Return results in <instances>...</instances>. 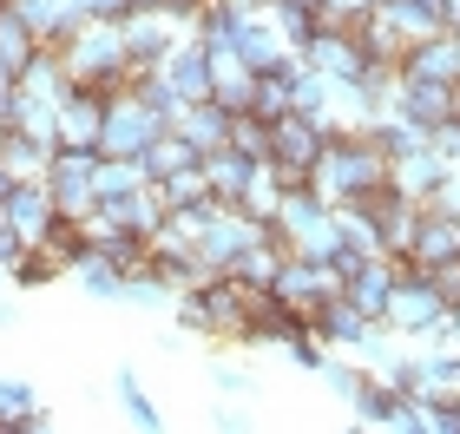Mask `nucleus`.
I'll return each mask as SVG.
<instances>
[{"label":"nucleus","instance_id":"nucleus-1","mask_svg":"<svg viewBox=\"0 0 460 434\" xmlns=\"http://www.w3.org/2000/svg\"><path fill=\"white\" fill-rule=\"evenodd\" d=\"M309 184H316L329 204L368 198V191H382V184H388V158H382V145H375L368 132H329V145H323Z\"/></svg>","mask_w":460,"mask_h":434},{"label":"nucleus","instance_id":"nucleus-2","mask_svg":"<svg viewBox=\"0 0 460 434\" xmlns=\"http://www.w3.org/2000/svg\"><path fill=\"white\" fill-rule=\"evenodd\" d=\"M59 59H66L73 86H86V93H99V99H112V93L132 86V59H125L119 20H86V27L59 47Z\"/></svg>","mask_w":460,"mask_h":434},{"label":"nucleus","instance_id":"nucleus-3","mask_svg":"<svg viewBox=\"0 0 460 434\" xmlns=\"http://www.w3.org/2000/svg\"><path fill=\"white\" fill-rule=\"evenodd\" d=\"M158 132H172V119H164L158 106H145V99L125 86L106 99V126H99V152L106 158H138L145 145H152Z\"/></svg>","mask_w":460,"mask_h":434},{"label":"nucleus","instance_id":"nucleus-4","mask_svg":"<svg viewBox=\"0 0 460 434\" xmlns=\"http://www.w3.org/2000/svg\"><path fill=\"white\" fill-rule=\"evenodd\" d=\"M323 119H309V112H283V119H270V164H277V178L283 184H309V172H316V158H323Z\"/></svg>","mask_w":460,"mask_h":434},{"label":"nucleus","instance_id":"nucleus-5","mask_svg":"<svg viewBox=\"0 0 460 434\" xmlns=\"http://www.w3.org/2000/svg\"><path fill=\"white\" fill-rule=\"evenodd\" d=\"M434 316H447V297H441V283H434L428 270H414V263H408V270L402 277H394V289H388V309H382V323L394 329V336H421V329L434 323Z\"/></svg>","mask_w":460,"mask_h":434},{"label":"nucleus","instance_id":"nucleus-6","mask_svg":"<svg viewBox=\"0 0 460 434\" xmlns=\"http://www.w3.org/2000/svg\"><path fill=\"white\" fill-rule=\"evenodd\" d=\"M93 164H99V152H79V145H53V158H47V191H53V204L66 217H93L99 211V198H93Z\"/></svg>","mask_w":460,"mask_h":434},{"label":"nucleus","instance_id":"nucleus-7","mask_svg":"<svg viewBox=\"0 0 460 434\" xmlns=\"http://www.w3.org/2000/svg\"><path fill=\"white\" fill-rule=\"evenodd\" d=\"M66 93H73V73H66V59H59V47H40L27 59V73L13 79V112H53Z\"/></svg>","mask_w":460,"mask_h":434},{"label":"nucleus","instance_id":"nucleus-8","mask_svg":"<svg viewBox=\"0 0 460 434\" xmlns=\"http://www.w3.org/2000/svg\"><path fill=\"white\" fill-rule=\"evenodd\" d=\"M0 217L13 224V237L20 244H40L53 231V217H59V204H53V191H47V178H13V191L0 198Z\"/></svg>","mask_w":460,"mask_h":434},{"label":"nucleus","instance_id":"nucleus-9","mask_svg":"<svg viewBox=\"0 0 460 434\" xmlns=\"http://www.w3.org/2000/svg\"><path fill=\"white\" fill-rule=\"evenodd\" d=\"M230 47H237V59H243L250 73H270V66H283V59L296 53V47L277 33L270 7H243V13H237V33H230Z\"/></svg>","mask_w":460,"mask_h":434},{"label":"nucleus","instance_id":"nucleus-10","mask_svg":"<svg viewBox=\"0 0 460 434\" xmlns=\"http://www.w3.org/2000/svg\"><path fill=\"white\" fill-rule=\"evenodd\" d=\"M303 66L323 73V79H362L368 53H362V40H355V27H316V40L303 47Z\"/></svg>","mask_w":460,"mask_h":434},{"label":"nucleus","instance_id":"nucleus-11","mask_svg":"<svg viewBox=\"0 0 460 434\" xmlns=\"http://www.w3.org/2000/svg\"><path fill=\"white\" fill-rule=\"evenodd\" d=\"M454 86L460 79H414V73H402L394 79V112H408L414 126H441V119H454Z\"/></svg>","mask_w":460,"mask_h":434},{"label":"nucleus","instance_id":"nucleus-12","mask_svg":"<svg viewBox=\"0 0 460 434\" xmlns=\"http://www.w3.org/2000/svg\"><path fill=\"white\" fill-rule=\"evenodd\" d=\"M53 126H59V145H79V152H99V126H106V99L73 86L66 99L53 106Z\"/></svg>","mask_w":460,"mask_h":434},{"label":"nucleus","instance_id":"nucleus-13","mask_svg":"<svg viewBox=\"0 0 460 434\" xmlns=\"http://www.w3.org/2000/svg\"><path fill=\"white\" fill-rule=\"evenodd\" d=\"M447 172H454V164H447L441 152H434V145H414V152L388 158V184H394L402 198H414V204H421V198H428V191H434V184H441Z\"/></svg>","mask_w":460,"mask_h":434},{"label":"nucleus","instance_id":"nucleus-14","mask_svg":"<svg viewBox=\"0 0 460 434\" xmlns=\"http://www.w3.org/2000/svg\"><path fill=\"white\" fill-rule=\"evenodd\" d=\"M172 132L191 145V152H217V145H230V112L217 99H191V106L172 112Z\"/></svg>","mask_w":460,"mask_h":434},{"label":"nucleus","instance_id":"nucleus-15","mask_svg":"<svg viewBox=\"0 0 460 434\" xmlns=\"http://www.w3.org/2000/svg\"><path fill=\"white\" fill-rule=\"evenodd\" d=\"M198 164H204V191L211 198L243 204V184H250V172H257V158H243L237 145H217V152H204Z\"/></svg>","mask_w":460,"mask_h":434},{"label":"nucleus","instance_id":"nucleus-16","mask_svg":"<svg viewBox=\"0 0 460 434\" xmlns=\"http://www.w3.org/2000/svg\"><path fill=\"white\" fill-rule=\"evenodd\" d=\"M164 211H172V204L158 198V184H138V191H125V198H112V204H99V217H112V224H125V231H138L145 244H152V231L164 224Z\"/></svg>","mask_w":460,"mask_h":434},{"label":"nucleus","instance_id":"nucleus-17","mask_svg":"<svg viewBox=\"0 0 460 434\" xmlns=\"http://www.w3.org/2000/svg\"><path fill=\"white\" fill-rule=\"evenodd\" d=\"M402 73H414V79H460V40L447 27L414 40V47L402 53Z\"/></svg>","mask_w":460,"mask_h":434},{"label":"nucleus","instance_id":"nucleus-18","mask_svg":"<svg viewBox=\"0 0 460 434\" xmlns=\"http://www.w3.org/2000/svg\"><path fill=\"white\" fill-rule=\"evenodd\" d=\"M66 277L86 289L93 303H119V297H125V270H119V263H106L99 251H86L79 263H66Z\"/></svg>","mask_w":460,"mask_h":434},{"label":"nucleus","instance_id":"nucleus-19","mask_svg":"<svg viewBox=\"0 0 460 434\" xmlns=\"http://www.w3.org/2000/svg\"><path fill=\"white\" fill-rule=\"evenodd\" d=\"M47 158H53V145H40L33 132H20V126H0V164H7L13 178H40Z\"/></svg>","mask_w":460,"mask_h":434},{"label":"nucleus","instance_id":"nucleus-20","mask_svg":"<svg viewBox=\"0 0 460 434\" xmlns=\"http://www.w3.org/2000/svg\"><path fill=\"white\" fill-rule=\"evenodd\" d=\"M198 158H204V152H191V145H184L178 132H158V138L138 152V172L152 178V184H164L172 172H184V164H198Z\"/></svg>","mask_w":460,"mask_h":434},{"label":"nucleus","instance_id":"nucleus-21","mask_svg":"<svg viewBox=\"0 0 460 434\" xmlns=\"http://www.w3.org/2000/svg\"><path fill=\"white\" fill-rule=\"evenodd\" d=\"M40 53V40H33V27H27V20H20L13 7H0V73H27V59Z\"/></svg>","mask_w":460,"mask_h":434},{"label":"nucleus","instance_id":"nucleus-22","mask_svg":"<svg viewBox=\"0 0 460 434\" xmlns=\"http://www.w3.org/2000/svg\"><path fill=\"white\" fill-rule=\"evenodd\" d=\"M138 184H152V178L138 172V158H106V152H99V164H93V198H99V204L138 191Z\"/></svg>","mask_w":460,"mask_h":434},{"label":"nucleus","instance_id":"nucleus-23","mask_svg":"<svg viewBox=\"0 0 460 434\" xmlns=\"http://www.w3.org/2000/svg\"><path fill=\"white\" fill-rule=\"evenodd\" d=\"M112 395H119V408H125V421H132V428H145V434H158V428H164L158 402L138 388V376H132V368H112Z\"/></svg>","mask_w":460,"mask_h":434},{"label":"nucleus","instance_id":"nucleus-24","mask_svg":"<svg viewBox=\"0 0 460 434\" xmlns=\"http://www.w3.org/2000/svg\"><path fill=\"white\" fill-rule=\"evenodd\" d=\"M59 277H66V263H59L53 251H40V244H27V251L13 257V270H7L13 289H47V283H59Z\"/></svg>","mask_w":460,"mask_h":434},{"label":"nucleus","instance_id":"nucleus-25","mask_svg":"<svg viewBox=\"0 0 460 434\" xmlns=\"http://www.w3.org/2000/svg\"><path fill=\"white\" fill-rule=\"evenodd\" d=\"M316 376L329 382V395H336V402H355V395H362V382H368V368L362 362H342V349H329V356H323V368H316Z\"/></svg>","mask_w":460,"mask_h":434},{"label":"nucleus","instance_id":"nucleus-26","mask_svg":"<svg viewBox=\"0 0 460 434\" xmlns=\"http://www.w3.org/2000/svg\"><path fill=\"white\" fill-rule=\"evenodd\" d=\"M40 408V395L27 382H13V376H0V434H27V415Z\"/></svg>","mask_w":460,"mask_h":434},{"label":"nucleus","instance_id":"nucleus-27","mask_svg":"<svg viewBox=\"0 0 460 434\" xmlns=\"http://www.w3.org/2000/svg\"><path fill=\"white\" fill-rule=\"evenodd\" d=\"M230 145H237L243 158H270V119H257V112H230Z\"/></svg>","mask_w":460,"mask_h":434},{"label":"nucleus","instance_id":"nucleus-28","mask_svg":"<svg viewBox=\"0 0 460 434\" xmlns=\"http://www.w3.org/2000/svg\"><path fill=\"white\" fill-rule=\"evenodd\" d=\"M211 388H217V395H230V402H250V395H257V376L237 368V362H211Z\"/></svg>","mask_w":460,"mask_h":434},{"label":"nucleus","instance_id":"nucleus-29","mask_svg":"<svg viewBox=\"0 0 460 434\" xmlns=\"http://www.w3.org/2000/svg\"><path fill=\"white\" fill-rule=\"evenodd\" d=\"M368 7H375V0H316V20H323V27H355Z\"/></svg>","mask_w":460,"mask_h":434},{"label":"nucleus","instance_id":"nucleus-30","mask_svg":"<svg viewBox=\"0 0 460 434\" xmlns=\"http://www.w3.org/2000/svg\"><path fill=\"white\" fill-rule=\"evenodd\" d=\"M20 251H27V244L13 237V224H7V217H0V277L13 270V257H20Z\"/></svg>","mask_w":460,"mask_h":434},{"label":"nucleus","instance_id":"nucleus-31","mask_svg":"<svg viewBox=\"0 0 460 434\" xmlns=\"http://www.w3.org/2000/svg\"><path fill=\"white\" fill-rule=\"evenodd\" d=\"M211 428H224V434H230V428H250V415H243L237 402H224V408H211Z\"/></svg>","mask_w":460,"mask_h":434},{"label":"nucleus","instance_id":"nucleus-32","mask_svg":"<svg viewBox=\"0 0 460 434\" xmlns=\"http://www.w3.org/2000/svg\"><path fill=\"white\" fill-rule=\"evenodd\" d=\"M13 119V73H0V126Z\"/></svg>","mask_w":460,"mask_h":434},{"label":"nucleus","instance_id":"nucleus-33","mask_svg":"<svg viewBox=\"0 0 460 434\" xmlns=\"http://www.w3.org/2000/svg\"><path fill=\"white\" fill-rule=\"evenodd\" d=\"M13 323H20V309H13V297H0V336H7Z\"/></svg>","mask_w":460,"mask_h":434},{"label":"nucleus","instance_id":"nucleus-34","mask_svg":"<svg viewBox=\"0 0 460 434\" xmlns=\"http://www.w3.org/2000/svg\"><path fill=\"white\" fill-rule=\"evenodd\" d=\"M13 191V172H7V164H0V198H7Z\"/></svg>","mask_w":460,"mask_h":434},{"label":"nucleus","instance_id":"nucleus-35","mask_svg":"<svg viewBox=\"0 0 460 434\" xmlns=\"http://www.w3.org/2000/svg\"><path fill=\"white\" fill-rule=\"evenodd\" d=\"M230 7H270V0H230Z\"/></svg>","mask_w":460,"mask_h":434}]
</instances>
